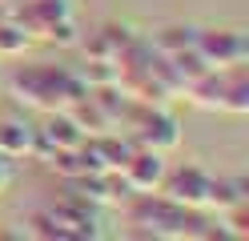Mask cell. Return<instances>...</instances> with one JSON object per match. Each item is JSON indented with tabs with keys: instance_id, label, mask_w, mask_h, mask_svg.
<instances>
[{
	"instance_id": "1",
	"label": "cell",
	"mask_w": 249,
	"mask_h": 241,
	"mask_svg": "<svg viewBox=\"0 0 249 241\" xmlns=\"http://www.w3.org/2000/svg\"><path fill=\"white\" fill-rule=\"evenodd\" d=\"M124 217L129 225H137L141 233L153 237H173V241H201V237H221V225L209 217V209H189L181 201H169L165 193H133L124 201Z\"/></svg>"
},
{
	"instance_id": "2",
	"label": "cell",
	"mask_w": 249,
	"mask_h": 241,
	"mask_svg": "<svg viewBox=\"0 0 249 241\" xmlns=\"http://www.w3.org/2000/svg\"><path fill=\"white\" fill-rule=\"evenodd\" d=\"M8 93L28 109L53 112V109H69L72 101H81L89 85L81 80V73L56 69V64H20L8 76Z\"/></svg>"
},
{
	"instance_id": "3",
	"label": "cell",
	"mask_w": 249,
	"mask_h": 241,
	"mask_svg": "<svg viewBox=\"0 0 249 241\" xmlns=\"http://www.w3.org/2000/svg\"><path fill=\"white\" fill-rule=\"evenodd\" d=\"M185 93H189L197 105H205V109L249 112V69H245V60L241 64H225V69H209Z\"/></svg>"
},
{
	"instance_id": "4",
	"label": "cell",
	"mask_w": 249,
	"mask_h": 241,
	"mask_svg": "<svg viewBox=\"0 0 249 241\" xmlns=\"http://www.w3.org/2000/svg\"><path fill=\"white\" fill-rule=\"evenodd\" d=\"M193 48L209 69L249 60V37L241 28H193Z\"/></svg>"
},
{
	"instance_id": "5",
	"label": "cell",
	"mask_w": 249,
	"mask_h": 241,
	"mask_svg": "<svg viewBox=\"0 0 249 241\" xmlns=\"http://www.w3.org/2000/svg\"><path fill=\"white\" fill-rule=\"evenodd\" d=\"M133 141L145 145V149L169 153V149H177V141H181V125H177L173 112H165L161 105H141V112H137V121H133Z\"/></svg>"
},
{
	"instance_id": "6",
	"label": "cell",
	"mask_w": 249,
	"mask_h": 241,
	"mask_svg": "<svg viewBox=\"0 0 249 241\" xmlns=\"http://www.w3.org/2000/svg\"><path fill=\"white\" fill-rule=\"evenodd\" d=\"M209 177L213 173H205L201 165H193V161H185V165H177V169H165L161 189H165L169 201H181V205H189V209H205Z\"/></svg>"
},
{
	"instance_id": "7",
	"label": "cell",
	"mask_w": 249,
	"mask_h": 241,
	"mask_svg": "<svg viewBox=\"0 0 249 241\" xmlns=\"http://www.w3.org/2000/svg\"><path fill=\"white\" fill-rule=\"evenodd\" d=\"M165 153L157 149H145V145H133V153L124 157V165L117 169L124 177V185H129L133 193H153L161 189V177H165Z\"/></svg>"
},
{
	"instance_id": "8",
	"label": "cell",
	"mask_w": 249,
	"mask_h": 241,
	"mask_svg": "<svg viewBox=\"0 0 249 241\" xmlns=\"http://www.w3.org/2000/svg\"><path fill=\"white\" fill-rule=\"evenodd\" d=\"M49 217L56 221V229H60V241H85V237H101V221H97V205H89L81 197H69V201H60L49 209Z\"/></svg>"
},
{
	"instance_id": "9",
	"label": "cell",
	"mask_w": 249,
	"mask_h": 241,
	"mask_svg": "<svg viewBox=\"0 0 249 241\" xmlns=\"http://www.w3.org/2000/svg\"><path fill=\"white\" fill-rule=\"evenodd\" d=\"M33 137H36L33 125H24L17 117H4V121H0V157H4V161L28 157V153H33Z\"/></svg>"
},
{
	"instance_id": "10",
	"label": "cell",
	"mask_w": 249,
	"mask_h": 241,
	"mask_svg": "<svg viewBox=\"0 0 249 241\" xmlns=\"http://www.w3.org/2000/svg\"><path fill=\"white\" fill-rule=\"evenodd\" d=\"M245 177H209V193H205V209L225 213L233 205H245Z\"/></svg>"
},
{
	"instance_id": "11",
	"label": "cell",
	"mask_w": 249,
	"mask_h": 241,
	"mask_svg": "<svg viewBox=\"0 0 249 241\" xmlns=\"http://www.w3.org/2000/svg\"><path fill=\"white\" fill-rule=\"evenodd\" d=\"M149 48L161 53V56H177L185 48H193V28L189 24H165V28H157L149 37Z\"/></svg>"
},
{
	"instance_id": "12",
	"label": "cell",
	"mask_w": 249,
	"mask_h": 241,
	"mask_svg": "<svg viewBox=\"0 0 249 241\" xmlns=\"http://www.w3.org/2000/svg\"><path fill=\"white\" fill-rule=\"evenodd\" d=\"M20 233L24 237H44V241H60L56 221L49 217V209H33V213L20 217Z\"/></svg>"
},
{
	"instance_id": "13",
	"label": "cell",
	"mask_w": 249,
	"mask_h": 241,
	"mask_svg": "<svg viewBox=\"0 0 249 241\" xmlns=\"http://www.w3.org/2000/svg\"><path fill=\"white\" fill-rule=\"evenodd\" d=\"M24 24L17 20V24H0V56H17V53H24L28 48V37H24Z\"/></svg>"
},
{
	"instance_id": "14",
	"label": "cell",
	"mask_w": 249,
	"mask_h": 241,
	"mask_svg": "<svg viewBox=\"0 0 249 241\" xmlns=\"http://www.w3.org/2000/svg\"><path fill=\"white\" fill-rule=\"evenodd\" d=\"M4 185H8V161L0 157V189H4Z\"/></svg>"
}]
</instances>
